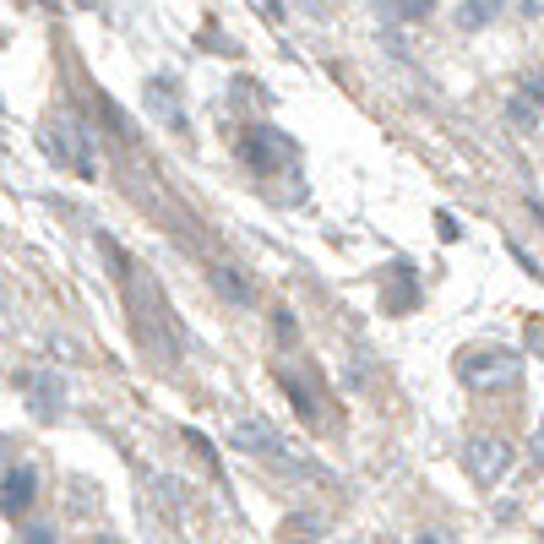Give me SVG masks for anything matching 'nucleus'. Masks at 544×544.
I'll return each mask as SVG.
<instances>
[{
    "mask_svg": "<svg viewBox=\"0 0 544 544\" xmlns=\"http://www.w3.org/2000/svg\"><path fill=\"white\" fill-rule=\"evenodd\" d=\"M457 376L474 392H506V387L523 381V360H517L512 349H468L463 360H457Z\"/></svg>",
    "mask_w": 544,
    "mask_h": 544,
    "instance_id": "f257e3e1",
    "label": "nucleus"
},
{
    "mask_svg": "<svg viewBox=\"0 0 544 544\" xmlns=\"http://www.w3.org/2000/svg\"><path fill=\"white\" fill-rule=\"evenodd\" d=\"M463 463H468V479H474V485H501V474L506 468H512V447H506V441H496V436H474L463 447Z\"/></svg>",
    "mask_w": 544,
    "mask_h": 544,
    "instance_id": "f03ea898",
    "label": "nucleus"
},
{
    "mask_svg": "<svg viewBox=\"0 0 544 544\" xmlns=\"http://www.w3.org/2000/svg\"><path fill=\"white\" fill-rule=\"evenodd\" d=\"M44 147H49V158L55 164H71L77 175H93V153H88V131L77 126V120H55V126L44 131Z\"/></svg>",
    "mask_w": 544,
    "mask_h": 544,
    "instance_id": "7ed1b4c3",
    "label": "nucleus"
},
{
    "mask_svg": "<svg viewBox=\"0 0 544 544\" xmlns=\"http://www.w3.org/2000/svg\"><path fill=\"white\" fill-rule=\"evenodd\" d=\"M245 158L267 175V169H278V164H294V147H289V136L256 126V131H245Z\"/></svg>",
    "mask_w": 544,
    "mask_h": 544,
    "instance_id": "20e7f679",
    "label": "nucleus"
},
{
    "mask_svg": "<svg viewBox=\"0 0 544 544\" xmlns=\"http://www.w3.org/2000/svg\"><path fill=\"white\" fill-rule=\"evenodd\" d=\"M142 104H147V115H158L169 131H191L185 109L175 104V82H169V77H147L142 82Z\"/></svg>",
    "mask_w": 544,
    "mask_h": 544,
    "instance_id": "39448f33",
    "label": "nucleus"
},
{
    "mask_svg": "<svg viewBox=\"0 0 544 544\" xmlns=\"http://www.w3.org/2000/svg\"><path fill=\"white\" fill-rule=\"evenodd\" d=\"M229 447H240V452L262 457V452H278L283 441H278V430H272V425H262V419H240V425L229 430Z\"/></svg>",
    "mask_w": 544,
    "mask_h": 544,
    "instance_id": "423d86ee",
    "label": "nucleus"
},
{
    "mask_svg": "<svg viewBox=\"0 0 544 544\" xmlns=\"http://www.w3.org/2000/svg\"><path fill=\"white\" fill-rule=\"evenodd\" d=\"M0 506H6V517H22L33 506V468H6V496H0Z\"/></svg>",
    "mask_w": 544,
    "mask_h": 544,
    "instance_id": "0eeeda50",
    "label": "nucleus"
},
{
    "mask_svg": "<svg viewBox=\"0 0 544 544\" xmlns=\"http://www.w3.org/2000/svg\"><path fill=\"white\" fill-rule=\"evenodd\" d=\"M496 17H501V0H463V6H457V28H463V33L490 28Z\"/></svg>",
    "mask_w": 544,
    "mask_h": 544,
    "instance_id": "6e6552de",
    "label": "nucleus"
},
{
    "mask_svg": "<svg viewBox=\"0 0 544 544\" xmlns=\"http://www.w3.org/2000/svg\"><path fill=\"white\" fill-rule=\"evenodd\" d=\"M33 414H39V419L60 414V387H49V381H39V387H33Z\"/></svg>",
    "mask_w": 544,
    "mask_h": 544,
    "instance_id": "1a4fd4ad",
    "label": "nucleus"
},
{
    "mask_svg": "<svg viewBox=\"0 0 544 544\" xmlns=\"http://www.w3.org/2000/svg\"><path fill=\"white\" fill-rule=\"evenodd\" d=\"M213 283H218V294H229L234 305H251V289H245L240 278H234V272L224 267V272H213Z\"/></svg>",
    "mask_w": 544,
    "mask_h": 544,
    "instance_id": "9d476101",
    "label": "nucleus"
},
{
    "mask_svg": "<svg viewBox=\"0 0 544 544\" xmlns=\"http://www.w3.org/2000/svg\"><path fill=\"white\" fill-rule=\"evenodd\" d=\"M523 343H528V354H534V360H544V316H528Z\"/></svg>",
    "mask_w": 544,
    "mask_h": 544,
    "instance_id": "9b49d317",
    "label": "nucleus"
},
{
    "mask_svg": "<svg viewBox=\"0 0 544 544\" xmlns=\"http://www.w3.org/2000/svg\"><path fill=\"white\" fill-rule=\"evenodd\" d=\"M430 11H436V0H398V17H408V22L430 17Z\"/></svg>",
    "mask_w": 544,
    "mask_h": 544,
    "instance_id": "f8f14e48",
    "label": "nucleus"
},
{
    "mask_svg": "<svg viewBox=\"0 0 544 544\" xmlns=\"http://www.w3.org/2000/svg\"><path fill=\"white\" fill-rule=\"evenodd\" d=\"M523 98H534V109L544 115V77H528V82H523Z\"/></svg>",
    "mask_w": 544,
    "mask_h": 544,
    "instance_id": "ddd939ff",
    "label": "nucleus"
},
{
    "mask_svg": "<svg viewBox=\"0 0 544 544\" xmlns=\"http://www.w3.org/2000/svg\"><path fill=\"white\" fill-rule=\"evenodd\" d=\"M256 6H262L267 22H283V17H289V11H283V0H256Z\"/></svg>",
    "mask_w": 544,
    "mask_h": 544,
    "instance_id": "4468645a",
    "label": "nucleus"
},
{
    "mask_svg": "<svg viewBox=\"0 0 544 544\" xmlns=\"http://www.w3.org/2000/svg\"><path fill=\"white\" fill-rule=\"evenodd\" d=\"M278 338L294 343V321H289V311H278Z\"/></svg>",
    "mask_w": 544,
    "mask_h": 544,
    "instance_id": "2eb2a0df",
    "label": "nucleus"
},
{
    "mask_svg": "<svg viewBox=\"0 0 544 544\" xmlns=\"http://www.w3.org/2000/svg\"><path fill=\"white\" fill-rule=\"evenodd\" d=\"M534 452H539V457H544V430H539V447H534Z\"/></svg>",
    "mask_w": 544,
    "mask_h": 544,
    "instance_id": "dca6fc26",
    "label": "nucleus"
},
{
    "mask_svg": "<svg viewBox=\"0 0 544 544\" xmlns=\"http://www.w3.org/2000/svg\"><path fill=\"white\" fill-rule=\"evenodd\" d=\"M305 6H311V11H321V0H305Z\"/></svg>",
    "mask_w": 544,
    "mask_h": 544,
    "instance_id": "f3484780",
    "label": "nucleus"
}]
</instances>
